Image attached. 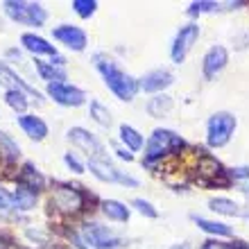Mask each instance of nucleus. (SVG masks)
Returning <instances> with one entry per match:
<instances>
[{
  "label": "nucleus",
  "mask_w": 249,
  "mask_h": 249,
  "mask_svg": "<svg viewBox=\"0 0 249 249\" xmlns=\"http://www.w3.org/2000/svg\"><path fill=\"white\" fill-rule=\"evenodd\" d=\"M93 64H95V68L100 71L102 79H105V84L111 89V93L118 100L131 102V100L136 98L141 84H138L131 75H127L124 71H120L118 66L113 64L111 59H107L105 54H95V57H93Z\"/></svg>",
  "instance_id": "f257e3e1"
},
{
  "label": "nucleus",
  "mask_w": 249,
  "mask_h": 249,
  "mask_svg": "<svg viewBox=\"0 0 249 249\" xmlns=\"http://www.w3.org/2000/svg\"><path fill=\"white\" fill-rule=\"evenodd\" d=\"M50 206L59 211L61 215H75L84 209V193L75 186L57 184L53 186V193H50Z\"/></svg>",
  "instance_id": "f03ea898"
},
{
  "label": "nucleus",
  "mask_w": 249,
  "mask_h": 249,
  "mask_svg": "<svg viewBox=\"0 0 249 249\" xmlns=\"http://www.w3.org/2000/svg\"><path fill=\"white\" fill-rule=\"evenodd\" d=\"M5 12H7V16L12 20H16V23L34 25V27H41L48 18V12L39 2H25V0H7Z\"/></svg>",
  "instance_id": "7ed1b4c3"
},
{
  "label": "nucleus",
  "mask_w": 249,
  "mask_h": 249,
  "mask_svg": "<svg viewBox=\"0 0 249 249\" xmlns=\"http://www.w3.org/2000/svg\"><path fill=\"white\" fill-rule=\"evenodd\" d=\"M233 131H236V118L231 113H213L209 118V127H206V141L211 147H222L231 141Z\"/></svg>",
  "instance_id": "20e7f679"
},
{
  "label": "nucleus",
  "mask_w": 249,
  "mask_h": 249,
  "mask_svg": "<svg viewBox=\"0 0 249 249\" xmlns=\"http://www.w3.org/2000/svg\"><path fill=\"white\" fill-rule=\"evenodd\" d=\"M184 147V138L177 136L170 129H157L147 141V152H145V161L150 163L154 159H161L163 154L172 150H181Z\"/></svg>",
  "instance_id": "39448f33"
},
{
  "label": "nucleus",
  "mask_w": 249,
  "mask_h": 249,
  "mask_svg": "<svg viewBox=\"0 0 249 249\" xmlns=\"http://www.w3.org/2000/svg\"><path fill=\"white\" fill-rule=\"evenodd\" d=\"M89 170H91L93 177H98L100 181H109V184H120V186H129V188H136L138 181L129 175L120 172L116 165H111L107 159L95 157L89 161Z\"/></svg>",
  "instance_id": "423d86ee"
},
{
  "label": "nucleus",
  "mask_w": 249,
  "mask_h": 249,
  "mask_svg": "<svg viewBox=\"0 0 249 249\" xmlns=\"http://www.w3.org/2000/svg\"><path fill=\"white\" fill-rule=\"evenodd\" d=\"M82 238H84V243H89V247H93V249H116L123 245V240H120L109 227L98 224V222L84 224Z\"/></svg>",
  "instance_id": "0eeeda50"
},
{
  "label": "nucleus",
  "mask_w": 249,
  "mask_h": 249,
  "mask_svg": "<svg viewBox=\"0 0 249 249\" xmlns=\"http://www.w3.org/2000/svg\"><path fill=\"white\" fill-rule=\"evenodd\" d=\"M197 36H199V25L197 23H188V25L179 30V34L175 36V43H172V61L175 64H181L186 59V54L190 53Z\"/></svg>",
  "instance_id": "6e6552de"
},
{
  "label": "nucleus",
  "mask_w": 249,
  "mask_h": 249,
  "mask_svg": "<svg viewBox=\"0 0 249 249\" xmlns=\"http://www.w3.org/2000/svg\"><path fill=\"white\" fill-rule=\"evenodd\" d=\"M48 95L64 107H79L86 102V93L79 91L77 86L66 84V82L64 84H50L48 86Z\"/></svg>",
  "instance_id": "1a4fd4ad"
},
{
  "label": "nucleus",
  "mask_w": 249,
  "mask_h": 249,
  "mask_svg": "<svg viewBox=\"0 0 249 249\" xmlns=\"http://www.w3.org/2000/svg\"><path fill=\"white\" fill-rule=\"evenodd\" d=\"M53 36L59 43H64V46H68L71 50H84L86 48V34L79 30V27L75 25H59V27H54V32Z\"/></svg>",
  "instance_id": "9d476101"
},
{
  "label": "nucleus",
  "mask_w": 249,
  "mask_h": 249,
  "mask_svg": "<svg viewBox=\"0 0 249 249\" xmlns=\"http://www.w3.org/2000/svg\"><path fill=\"white\" fill-rule=\"evenodd\" d=\"M68 141L72 145H77L79 150H84L86 154H91V159L100 157V152H102V145H100L98 138L93 136V134H89L86 129H82V127H72L68 131Z\"/></svg>",
  "instance_id": "9b49d317"
},
{
  "label": "nucleus",
  "mask_w": 249,
  "mask_h": 249,
  "mask_svg": "<svg viewBox=\"0 0 249 249\" xmlns=\"http://www.w3.org/2000/svg\"><path fill=\"white\" fill-rule=\"evenodd\" d=\"M197 172H199V177H202L206 184H215V181H217V184H222V186L229 184V179L224 177L222 165L217 163L213 157H202V159H199Z\"/></svg>",
  "instance_id": "f8f14e48"
},
{
  "label": "nucleus",
  "mask_w": 249,
  "mask_h": 249,
  "mask_svg": "<svg viewBox=\"0 0 249 249\" xmlns=\"http://www.w3.org/2000/svg\"><path fill=\"white\" fill-rule=\"evenodd\" d=\"M227 61H229L227 50H224L222 46H213L209 53L204 54V77H206V79L215 77L217 72L227 66Z\"/></svg>",
  "instance_id": "ddd939ff"
},
{
  "label": "nucleus",
  "mask_w": 249,
  "mask_h": 249,
  "mask_svg": "<svg viewBox=\"0 0 249 249\" xmlns=\"http://www.w3.org/2000/svg\"><path fill=\"white\" fill-rule=\"evenodd\" d=\"M172 72L163 71V68H159V71H152L147 72L143 79H141V89L147 93H161L163 89H168V86L172 84Z\"/></svg>",
  "instance_id": "4468645a"
},
{
  "label": "nucleus",
  "mask_w": 249,
  "mask_h": 249,
  "mask_svg": "<svg viewBox=\"0 0 249 249\" xmlns=\"http://www.w3.org/2000/svg\"><path fill=\"white\" fill-rule=\"evenodd\" d=\"M209 209L215 211V213H222V215H233V217H245V220H249V209L236 204L233 199H227V197H215V199H211Z\"/></svg>",
  "instance_id": "2eb2a0df"
},
{
  "label": "nucleus",
  "mask_w": 249,
  "mask_h": 249,
  "mask_svg": "<svg viewBox=\"0 0 249 249\" xmlns=\"http://www.w3.org/2000/svg\"><path fill=\"white\" fill-rule=\"evenodd\" d=\"M43 177H41V172L34 168L32 163H25L23 168H20V175H18V186H23V188L32 190V193H39L41 188H43Z\"/></svg>",
  "instance_id": "dca6fc26"
},
{
  "label": "nucleus",
  "mask_w": 249,
  "mask_h": 249,
  "mask_svg": "<svg viewBox=\"0 0 249 249\" xmlns=\"http://www.w3.org/2000/svg\"><path fill=\"white\" fill-rule=\"evenodd\" d=\"M18 124L20 129L25 131L30 138H34V141H43L48 136V124L41 118H36V116H20Z\"/></svg>",
  "instance_id": "f3484780"
},
{
  "label": "nucleus",
  "mask_w": 249,
  "mask_h": 249,
  "mask_svg": "<svg viewBox=\"0 0 249 249\" xmlns=\"http://www.w3.org/2000/svg\"><path fill=\"white\" fill-rule=\"evenodd\" d=\"M20 43L25 50H30L32 54H50V57H57V50H54L53 43H48L46 39H41V36H34V34H23L20 36Z\"/></svg>",
  "instance_id": "a211bd4d"
},
{
  "label": "nucleus",
  "mask_w": 249,
  "mask_h": 249,
  "mask_svg": "<svg viewBox=\"0 0 249 249\" xmlns=\"http://www.w3.org/2000/svg\"><path fill=\"white\" fill-rule=\"evenodd\" d=\"M172 98L170 95H163V93H159V95H154V98L147 102V113L150 116H154V118H163V116H168V113L172 111Z\"/></svg>",
  "instance_id": "6ab92c4d"
},
{
  "label": "nucleus",
  "mask_w": 249,
  "mask_h": 249,
  "mask_svg": "<svg viewBox=\"0 0 249 249\" xmlns=\"http://www.w3.org/2000/svg\"><path fill=\"white\" fill-rule=\"evenodd\" d=\"M102 213L113 222H127L129 220V209L124 204L116 202V199H105L102 202Z\"/></svg>",
  "instance_id": "aec40b11"
},
{
  "label": "nucleus",
  "mask_w": 249,
  "mask_h": 249,
  "mask_svg": "<svg viewBox=\"0 0 249 249\" xmlns=\"http://www.w3.org/2000/svg\"><path fill=\"white\" fill-rule=\"evenodd\" d=\"M36 71H39L41 79H46V82H50V84H64V79H66L64 68H59V66H54V64L36 61Z\"/></svg>",
  "instance_id": "412c9836"
},
{
  "label": "nucleus",
  "mask_w": 249,
  "mask_h": 249,
  "mask_svg": "<svg viewBox=\"0 0 249 249\" xmlns=\"http://www.w3.org/2000/svg\"><path fill=\"white\" fill-rule=\"evenodd\" d=\"M34 204H36V193L23 188V186H18V188L14 190L12 206H16V209H20V211H30V209H34Z\"/></svg>",
  "instance_id": "4be33fe9"
},
{
  "label": "nucleus",
  "mask_w": 249,
  "mask_h": 249,
  "mask_svg": "<svg viewBox=\"0 0 249 249\" xmlns=\"http://www.w3.org/2000/svg\"><path fill=\"white\" fill-rule=\"evenodd\" d=\"M120 141H123L131 152L143 150V136H141L134 127H129V124H123V127H120Z\"/></svg>",
  "instance_id": "5701e85b"
},
{
  "label": "nucleus",
  "mask_w": 249,
  "mask_h": 249,
  "mask_svg": "<svg viewBox=\"0 0 249 249\" xmlns=\"http://www.w3.org/2000/svg\"><path fill=\"white\" fill-rule=\"evenodd\" d=\"M193 220H195L197 222V227H199V229L202 231H206V233H213V236H231V233H233V231L229 229V227H227V224H222V222H213V220H204V217H193Z\"/></svg>",
  "instance_id": "b1692460"
},
{
  "label": "nucleus",
  "mask_w": 249,
  "mask_h": 249,
  "mask_svg": "<svg viewBox=\"0 0 249 249\" xmlns=\"http://www.w3.org/2000/svg\"><path fill=\"white\" fill-rule=\"evenodd\" d=\"M89 109H91V118L98 124H102V127H109V124H111V113H109V109H107L105 105H100L98 100H93Z\"/></svg>",
  "instance_id": "393cba45"
},
{
  "label": "nucleus",
  "mask_w": 249,
  "mask_h": 249,
  "mask_svg": "<svg viewBox=\"0 0 249 249\" xmlns=\"http://www.w3.org/2000/svg\"><path fill=\"white\" fill-rule=\"evenodd\" d=\"M0 75H2V77H5V79H9L12 84H16V86H18V91H23V93H30V95H34V98H39V93L34 91L32 86H27L25 82H23V79H20V77H18V75H16V72H14V71H9L7 66H0ZM39 100H41V98H39Z\"/></svg>",
  "instance_id": "a878e982"
},
{
  "label": "nucleus",
  "mask_w": 249,
  "mask_h": 249,
  "mask_svg": "<svg viewBox=\"0 0 249 249\" xmlns=\"http://www.w3.org/2000/svg\"><path fill=\"white\" fill-rule=\"evenodd\" d=\"M5 102L9 107H12L14 111H25V107H27V100H25V93L18 91V89H9V91L5 93Z\"/></svg>",
  "instance_id": "bb28decb"
},
{
  "label": "nucleus",
  "mask_w": 249,
  "mask_h": 249,
  "mask_svg": "<svg viewBox=\"0 0 249 249\" xmlns=\"http://www.w3.org/2000/svg\"><path fill=\"white\" fill-rule=\"evenodd\" d=\"M72 12L77 14V16H82V18H89V16H93L95 14V9H98V2L95 0H72Z\"/></svg>",
  "instance_id": "cd10ccee"
},
{
  "label": "nucleus",
  "mask_w": 249,
  "mask_h": 249,
  "mask_svg": "<svg viewBox=\"0 0 249 249\" xmlns=\"http://www.w3.org/2000/svg\"><path fill=\"white\" fill-rule=\"evenodd\" d=\"M0 150L5 152L9 159H16V157L20 154L18 143H16V141H12V138L5 134V131H0Z\"/></svg>",
  "instance_id": "c85d7f7f"
},
{
  "label": "nucleus",
  "mask_w": 249,
  "mask_h": 249,
  "mask_svg": "<svg viewBox=\"0 0 249 249\" xmlns=\"http://www.w3.org/2000/svg\"><path fill=\"white\" fill-rule=\"evenodd\" d=\"M204 12H220V5L217 2H213V0H199V2H193V5L188 7V14H204Z\"/></svg>",
  "instance_id": "c756f323"
},
{
  "label": "nucleus",
  "mask_w": 249,
  "mask_h": 249,
  "mask_svg": "<svg viewBox=\"0 0 249 249\" xmlns=\"http://www.w3.org/2000/svg\"><path fill=\"white\" fill-rule=\"evenodd\" d=\"M134 206H136V211L141 213V215H145V217H150V220H154V217H159V213H157V209L152 206L147 199H134Z\"/></svg>",
  "instance_id": "7c9ffc66"
},
{
  "label": "nucleus",
  "mask_w": 249,
  "mask_h": 249,
  "mask_svg": "<svg viewBox=\"0 0 249 249\" xmlns=\"http://www.w3.org/2000/svg\"><path fill=\"white\" fill-rule=\"evenodd\" d=\"M64 161H66V165H68L72 172H77V175H82V172H84V165L79 163L77 157H75V154H71V152H68V154L64 157Z\"/></svg>",
  "instance_id": "2f4dec72"
},
{
  "label": "nucleus",
  "mask_w": 249,
  "mask_h": 249,
  "mask_svg": "<svg viewBox=\"0 0 249 249\" xmlns=\"http://www.w3.org/2000/svg\"><path fill=\"white\" fill-rule=\"evenodd\" d=\"M231 179H247L249 177V165H240V168H231L229 170Z\"/></svg>",
  "instance_id": "473e14b6"
},
{
  "label": "nucleus",
  "mask_w": 249,
  "mask_h": 249,
  "mask_svg": "<svg viewBox=\"0 0 249 249\" xmlns=\"http://www.w3.org/2000/svg\"><path fill=\"white\" fill-rule=\"evenodd\" d=\"M202 249H240V247H233V245H227V243H217V240H209V243H204Z\"/></svg>",
  "instance_id": "72a5a7b5"
},
{
  "label": "nucleus",
  "mask_w": 249,
  "mask_h": 249,
  "mask_svg": "<svg viewBox=\"0 0 249 249\" xmlns=\"http://www.w3.org/2000/svg\"><path fill=\"white\" fill-rule=\"evenodd\" d=\"M12 209V199L7 197V193L0 188V211H9Z\"/></svg>",
  "instance_id": "f704fd0d"
},
{
  "label": "nucleus",
  "mask_w": 249,
  "mask_h": 249,
  "mask_svg": "<svg viewBox=\"0 0 249 249\" xmlns=\"http://www.w3.org/2000/svg\"><path fill=\"white\" fill-rule=\"evenodd\" d=\"M71 238H72V240H75V245H77L79 249H93V247H89V245L84 243V238L79 236V233H71Z\"/></svg>",
  "instance_id": "c9c22d12"
},
{
  "label": "nucleus",
  "mask_w": 249,
  "mask_h": 249,
  "mask_svg": "<svg viewBox=\"0 0 249 249\" xmlns=\"http://www.w3.org/2000/svg\"><path fill=\"white\" fill-rule=\"evenodd\" d=\"M116 154H118L120 159H124V161H131V159H134L131 157V152H124L123 147H116Z\"/></svg>",
  "instance_id": "e433bc0d"
},
{
  "label": "nucleus",
  "mask_w": 249,
  "mask_h": 249,
  "mask_svg": "<svg viewBox=\"0 0 249 249\" xmlns=\"http://www.w3.org/2000/svg\"><path fill=\"white\" fill-rule=\"evenodd\" d=\"M240 190H243V195L249 199V184H243V188H240Z\"/></svg>",
  "instance_id": "4c0bfd02"
},
{
  "label": "nucleus",
  "mask_w": 249,
  "mask_h": 249,
  "mask_svg": "<svg viewBox=\"0 0 249 249\" xmlns=\"http://www.w3.org/2000/svg\"><path fill=\"white\" fill-rule=\"evenodd\" d=\"M0 249H7V240H2V238H0Z\"/></svg>",
  "instance_id": "58836bf2"
},
{
  "label": "nucleus",
  "mask_w": 249,
  "mask_h": 249,
  "mask_svg": "<svg viewBox=\"0 0 249 249\" xmlns=\"http://www.w3.org/2000/svg\"><path fill=\"white\" fill-rule=\"evenodd\" d=\"M172 249H188L186 245H179V247H172Z\"/></svg>",
  "instance_id": "ea45409f"
},
{
  "label": "nucleus",
  "mask_w": 249,
  "mask_h": 249,
  "mask_svg": "<svg viewBox=\"0 0 249 249\" xmlns=\"http://www.w3.org/2000/svg\"><path fill=\"white\" fill-rule=\"evenodd\" d=\"M240 249H249V245H247V247H240Z\"/></svg>",
  "instance_id": "a19ab883"
},
{
  "label": "nucleus",
  "mask_w": 249,
  "mask_h": 249,
  "mask_svg": "<svg viewBox=\"0 0 249 249\" xmlns=\"http://www.w3.org/2000/svg\"><path fill=\"white\" fill-rule=\"evenodd\" d=\"M20 249H25V247H20Z\"/></svg>",
  "instance_id": "79ce46f5"
}]
</instances>
